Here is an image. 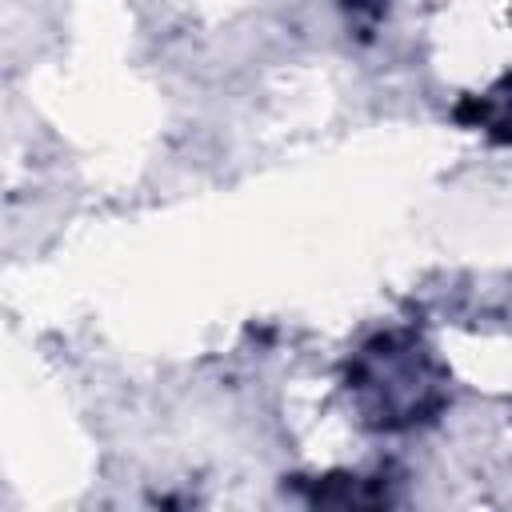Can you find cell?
<instances>
[{"label":"cell","mask_w":512,"mask_h":512,"mask_svg":"<svg viewBox=\"0 0 512 512\" xmlns=\"http://www.w3.org/2000/svg\"><path fill=\"white\" fill-rule=\"evenodd\" d=\"M344 392L372 432H412L432 424L452 396V376L436 348L412 328L368 336L344 364Z\"/></svg>","instance_id":"1"},{"label":"cell","mask_w":512,"mask_h":512,"mask_svg":"<svg viewBox=\"0 0 512 512\" xmlns=\"http://www.w3.org/2000/svg\"><path fill=\"white\" fill-rule=\"evenodd\" d=\"M392 4H396V0H340L344 16H348L356 28H372V24H376Z\"/></svg>","instance_id":"4"},{"label":"cell","mask_w":512,"mask_h":512,"mask_svg":"<svg viewBox=\"0 0 512 512\" xmlns=\"http://www.w3.org/2000/svg\"><path fill=\"white\" fill-rule=\"evenodd\" d=\"M452 116L464 128H476L496 144H512V72L488 84L484 92H468L452 108Z\"/></svg>","instance_id":"2"},{"label":"cell","mask_w":512,"mask_h":512,"mask_svg":"<svg viewBox=\"0 0 512 512\" xmlns=\"http://www.w3.org/2000/svg\"><path fill=\"white\" fill-rule=\"evenodd\" d=\"M364 476H316L312 484V504H384L388 492L384 488H364Z\"/></svg>","instance_id":"3"}]
</instances>
